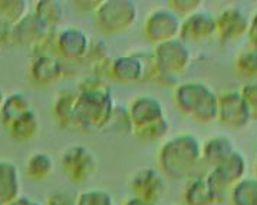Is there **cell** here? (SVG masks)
Masks as SVG:
<instances>
[{
	"label": "cell",
	"mask_w": 257,
	"mask_h": 205,
	"mask_svg": "<svg viewBox=\"0 0 257 205\" xmlns=\"http://www.w3.org/2000/svg\"><path fill=\"white\" fill-rule=\"evenodd\" d=\"M201 156V148L197 139L190 135H183L181 138L171 141L165 146L160 162L168 176L180 179L191 174L197 166V162Z\"/></svg>",
	"instance_id": "1"
},
{
	"label": "cell",
	"mask_w": 257,
	"mask_h": 205,
	"mask_svg": "<svg viewBox=\"0 0 257 205\" xmlns=\"http://www.w3.org/2000/svg\"><path fill=\"white\" fill-rule=\"evenodd\" d=\"M218 116L228 126H244L251 115L240 92H226L218 98Z\"/></svg>",
	"instance_id": "2"
},
{
	"label": "cell",
	"mask_w": 257,
	"mask_h": 205,
	"mask_svg": "<svg viewBox=\"0 0 257 205\" xmlns=\"http://www.w3.org/2000/svg\"><path fill=\"white\" fill-rule=\"evenodd\" d=\"M133 191L137 198H141L148 202H154L164 194L165 185L160 174L153 169H143L137 172L133 178Z\"/></svg>",
	"instance_id": "3"
},
{
	"label": "cell",
	"mask_w": 257,
	"mask_h": 205,
	"mask_svg": "<svg viewBox=\"0 0 257 205\" xmlns=\"http://www.w3.org/2000/svg\"><path fill=\"white\" fill-rule=\"evenodd\" d=\"M63 168L66 174L72 178L75 182H81L86 179L91 174H93V156L89 155L82 146H78L76 149H68L63 155Z\"/></svg>",
	"instance_id": "4"
},
{
	"label": "cell",
	"mask_w": 257,
	"mask_h": 205,
	"mask_svg": "<svg viewBox=\"0 0 257 205\" xmlns=\"http://www.w3.org/2000/svg\"><path fill=\"white\" fill-rule=\"evenodd\" d=\"M21 192L18 168L8 161H0V205L9 204Z\"/></svg>",
	"instance_id": "5"
},
{
	"label": "cell",
	"mask_w": 257,
	"mask_h": 205,
	"mask_svg": "<svg viewBox=\"0 0 257 205\" xmlns=\"http://www.w3.org/2000/svg\"><path fill=\"white\" fill-rule=\"evenodd\" d=\"M185 199L187 205H211L217 201L207 176H196L187 185Z\"/></svg>",
	"instance_id": "6"
},
{
	"label": "cell",
	"mask_w": 257,
	"mask_h": 205,
	"mask_svg": "<svg viewBox=\"0 0 257 205\" xmlns=\"http://www.w3.org/2000/svg\"><path fill=\"white\" fill-rule=\"evenodd\" d=\"M216 23L223 39H237L247 31L246 19L236 11H227Z\"/></svg>",
	"instance_id": "7"
},
{
	"label": "cell",
	"mask_w": 257,
	"mask_h": 205,
	"mask_svg": "<svg viewBox=\"0 0 257 205\" xmlns=\"http://www.w3.org/2000/svg\"><path fill=\"white\" fill-rule=\"evenodd\" d=\"M231 152H233L231 141H228L227 138H223V136H217V138L210 139L204 145V148L201 149V155L206 158L207 162L213 164L214 166L220 164L223 159H226Z\"/></svg>",
	"instance_id": "8"
},
{
	"label": "cell",
	"mask_w": 257,
	"mask_h": 205,
	"mask_svg": "<svg viewBox=\"0 0 257 205\" xmlns=\"http://www.w3.org/2000/svg\"><path fill=\"white\" fill-rule=\"evenodd\" d=\"M233 205H257V179H240L231 189Z\"/></svg>",
	"instance_id": "9"
},
{
	"label": "cell",
	"mask_w": 257,
	"mask_h": 205,
	"mask_svg": "<svg viewBox=\"0 0 257 205\" xmlns=\"http://www.w3.org/2000/svg\"><path fill=\"white\" fill-rule=\"evenodd\" d=\"M187 35L193 39H203L211 36L217 29L216 21L208 15H194L187 23Z\"/></svg>",
	"instance_id": "10"
},
{
	"label": "cell",
	"mask_w": 257,
	"mask_h": 205,
	"mask_svg": "<svg viewBox=\"0 0 257 205\" xmlns=\"http://www.w3.org/2000/svg\"><path fill=\"white\" fill-rule=\"evenodd\" d=\"M52 158L46 154H33L26 162V174L35 181H42L48 178L52 172Z\"/></svg>",
	"instance_id": "11"
},
{
	"label": "cell",
	"mask_w": 257,
	"mask_h": 205,
	"mask_svg": "<svg viewBox=\"0 0 257 205\" xmlns=\"http://www.w3.org/2000/svg\"><path fill=\"white\" fill-rule=\"evenodd\" d=\"M75 205H112V198L101 189H89L79 195Z\"/></svg>",
	"instance_id": "12"
},
{
	"label": "cell",
	"mask_w": 257,
	"mask_h": 205,
	"mask_svg": "<svg viewBox=\"0 0 257 205\" xmlns=\"http://www.w3.org/2000/svg\"><path fill=\"white\" fill-rule=\"evenodd\" d=\"M237 66L241 72L248 73V75H257V49L244 52L243 55H240Z\"/></svg>",
	"instance_id": "13"
},
{
	"label": "cell",
	"mask_w": 257,
	"mask_h": 205,
	"mask_svg": "<svg viewBox=\"0 0 257 205\" xmlns=\"http://www.w3.org/2000/svg\"><path fill=\"white\" fill-rule=\"evenodd\" d=\"M241 96L247 103V108L250 111L251 118L257 119V83H248L243 88Z\"/></svg>",
	"instance_id": "14"
},
{
	"label": "cell",
	"mask_w": 257,
	"mask_h": 205,
	"mask_svg": "<svg viewBox=\"0 0 257 205\" xmlns=\"http://www.w3.org/2000/svg\"><path fill=\"white\" fill-rule=\"evenodd\" d=\"M48 205H75V202H73L68 195L55 194L49 198Z\"/></svg>",
	"instance_id": "15"
},
{
	"label": "cell",
	"mask_w": 257,
	"mask_h": 205,
	"mask_svg": "<svg viewBox=\"0 0 257 205\" xmlns=\"http://www.w3.org/2000/svg\"><path fill=\"white\" fill-rule=\"evenodd\" d=\"M6 205H41L39 202H36V201H32L31 198H28V196H18L16 199H13L11 201L9 204Z\"/></svg>",
	"instance_id": "16"
},
{
	"label": "cell",
	"mask_w": 257,
	"mask_h": 205,
	"mask_svg": "<svg viewBox=\"0 0 257 205\" xmlns=\"http://www.w3.org/2000/svg\"><path fill=\"white\" fill-rule=\"evenodd\" d=\"M125 205H155L154 202H148V201H144V199H141V198H131L130 201H126Z\"/></svg>",
	"instance_id": "17"
},
{
	"label": "cell",
	"mask_w": 257,
	"mask_h": 205,
	"mask_svg": "<svg viewBox=\"0 0 257 205\" xmlns=\"http://www.w3.org/2000/svg\"><path fill=\"white\" fill-rule=\"evenodd\" d=\"M251 38H254V42L257 45V15L253 19V23H251Z\"/></svg>",
	"instance_id": "18"
},
{
	"label": "cell",
	"mask_w": 257,
	"mask_h": 205,
	"mask_svg": "<svg viewBox=\"0 0 257 205\" xmlns=\"http://www.w3.org/2000/svg\"><path fill=\"white\" fill-rule=\"evenodd\" d=\"M256 174H257V168H256Z\"/></svg>",
	"instance_id": "19"
}]
</instances>
